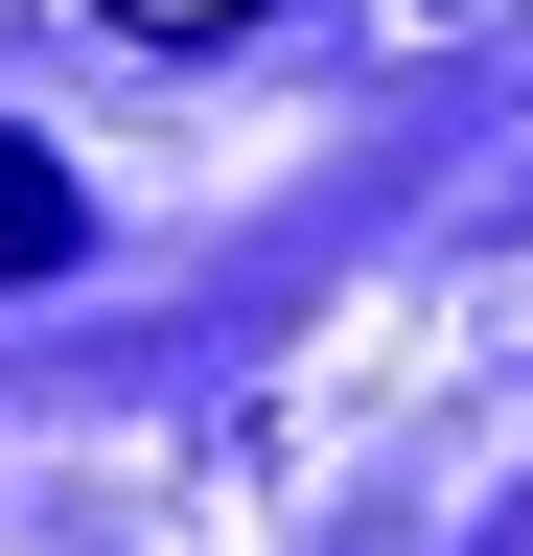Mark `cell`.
Instances as JSON below:
<instances>
[{
	"instance_id": "obj_1",
	"label": "cell",
	"mask_w": 533,
	"mask_h": 556,
	"mask_svg": "<svg viewBox=\"0 0 533 556\" xmlns=\"http://www.w3.org/2000/svg\"><path fill=\"white\" fill-rule=\"evenodd\" d=\"M93 24H140V47H210V24H255V0H93Z\"/></svg>"
},
{
	"instance_id": "obj_2",
	"label": "cell",
	"mask_w": 533,
	"mask_h": 556,
	"mask_svg": "<svg viewBox=\"0 0 533 556\" xmlns=\"http://www.w3.org/2000/svg\"><path fill=\"white\" fill-rule=\"evenodd\" d=\"M0 255H47V186H24V163H0Z\"/></svg>"
}]
</instances>
